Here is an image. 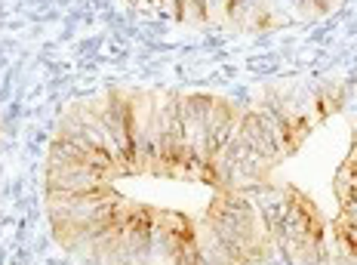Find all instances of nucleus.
<instances>
[{
    "mask_svg": "<svg viewBox=\"0 0 357 265\" xmlns=\"http://www.w3.org/2000/svg\"><path fill=\"white\" fill-rule=\"evenodd\" d=\"M311 3H314V10H333L339 0H311Z\"/></svg>",
    "mask_w": 357,
    "mask_h": 265,
    "instance_id": "obj_3",
    "label": "nucleus"
},
{
    "mask_svg": "<svg viewBox=\"0 0 357 265\" xmlns=\"http://www.w3.org/2000/svg\"><path fill=\"white\" fill-rule=\"evenodd\" d=\"M237 139H241L250 151H256V154H262L265 160H271V164L280 158L278 149H274V142L268 139V132L262 130V123H259L256 112H243V121H241V127H237Z\"/></svg>",
    "mask_w": 357,
    "mask_h": 265,
    "instance_id": "obj_1",
    "label": "nucleus"
},
{
    "mask_svg": "<svg viewBox=\"0 0 357 265\" xmlns=\"http://www.w3.org/2000/svg\"><path fill=\"white\" fill-rule=\"evenodd\" d=\"M333 244H336V262L339 265H357V241L339 222L333 225Z\"/></svg>",
    "mask_w": 357,
    "mask_h": 265,
    "instance_id": "obj_2",
    "label": "nucleus"
}]
</instances>
